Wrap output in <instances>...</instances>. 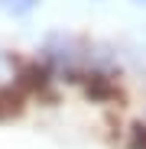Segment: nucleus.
<instances>
[{
  "label": "nucleus",
  "instance_id": "obj_1",
  "mask_svg": "<svg viewBox=\"0 0 146 149\" xmlns=\"http://www.w3.org/2000/svg\"><path fill=\"white\" fill-rule=\"evenodd\" d=\"M36 3H39V0H0V10H7L13 16H23V13H29Z\"/></svg>",
  "mask_w": 146,
  "mask_h": 149
},
{
  "label": "nucleus",
  "instance_id": "obj_2",
  "mask_svg": "<svg viewBox=\"0 0 146 149\" xmlns=\"http://www.w3.org/2000/svg\"><path fill=\"white\" fill-rule=\"evenodd\" d=\"M133 3H146V0H133Z\"/></svg>",
  "mask_w": 146,
  "mask_h": 149
}]
</instances>
